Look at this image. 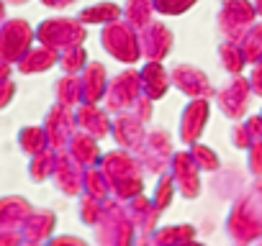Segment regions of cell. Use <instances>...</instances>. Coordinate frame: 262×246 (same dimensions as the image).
<instances>
[{"label":"cell","instance_id":"3957f363","mask_svg":"<svg viewBox=\"0 0 262 246\" xmlns=\"http://www.w3.org/2000/svg\"><path fill=\"white\" fill-rule=\"evenodd\" d=\"M6 75H8V67H3V64H0V82L6 80Z\"/></svg>","mask_w":262,"mask_h":246},{"label":"cell","instance_id":"7a4b0ae2","mask_svg":"<svg viewBox=\"0 0 262 246\" xmlns=\"http://www.w3.org/2000/svg\"><path fill=\"white\" fill-rule=\"evenodd\" d=\"M11 95H13V87H11V85H0V108L8 105Z\"/></svg>","mask_w":262,"mask_h":246},{"label":"cell","instance_id":"6da1fadb","mask_svg":"<svg viewBox=\"0 0 262 246\" xmlns=\"http://www.w3.org/2000/svg\"><path fill=\"white\" fill-rule=\"evenodd\" d=\"M16 218V205L11 203H0V231L8 228V223Z\"/></svg>","mask_w":262,"mask_h":246}]
</instances>
